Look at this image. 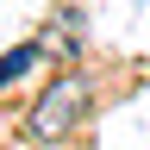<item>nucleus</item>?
Wrapping results in <instances>:
<instances>
[{
	"mask_svg": "<svg viewBox=\"0 0 150 150\" xmlns=\"http://www.w3.org/2000/svg\"><path fill=\"white\" fill-rule=\"evenodd\" d=\"M38 56H44V44H13L6 56H0V88H6V81H19L25 69H38Z\"/></svg>",
	"mask_w": 150,
	"mask_h": 150,
	"instance_id": "nucleus-2",
	"label": "nucleus"
},
{
	"mask_svg": "<svg viewBox=\"0 0 150 150\" xmlns=\"http://www.w3.org/2000/svg\"><path fill=\"white\" fill-rule=\"evenodd\" d=\"M88 106H94V81L88 75H56V81L38 94V106H31V138L38 144H63L75 138V131L88 125Z\"/></svg>",
	"mask_w": 150,
	"mask_h": 150,
	"instance_id": "nucleus-1",
	"label": "nucleus"
}]
</instances>
